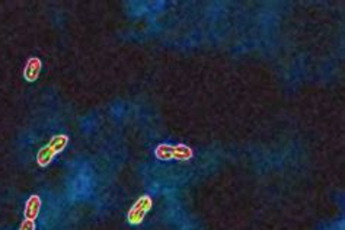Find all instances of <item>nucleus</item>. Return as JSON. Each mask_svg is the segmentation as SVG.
Wrapping results in <instances>:
<instances>
[{
  "label": "nucleus",
  "instance_id": "nucleus-6",
  "mask_svg": "<svg viewBox=\"0 0 345 230\" xmlns=\"http://www.w3.org/2000/svg\"><path fill=\"white\" fill-rule=\"evenodd\" d=\"M172 149L173 146L165 143V144H160V146L156 147L154 154H156V157H157L159 160H171V159H172Z\"/></svg>",
  "mask_w": 345,
  "mask_h": 230
},
{
  "label": "nucleus",
  "instance_id": "nucleus-1",
  "mask_svg": "<svg viewBox=\"0 0 345 230\" xmlns=\"http://www.w3.org/2000/svg\"><path fill=\"white\" fill-rule=\"evenodd\" d=\"M69 144V137L66 134L54 135L45 146H42L37 153V163L41 168H45L51 163V160L61 153Z\"/></svg>",
  "mask_w": 345,
  "mask_h": 230
},
{
  "label": "nucleus",
  "instance_id": "nucleus-2",
  "mask_svg": "<svg viewBox=\"0 0 345 230\" xmlns=\"http://www.w3.org/2000/svg\"><path fill=\"white\" fill-rule=\"evenodd\" d=\"M152 207H153V200H152L149 195L140 197L134 204H133V207L127 213V222H128L131 226L140 225V223L144 220L146 214L152 210Z\"/></svg>",
  "mask_w": 345,
  "mask_h": 230
},
{
  "label": "nucleus",
  "instance_id": "nucleus-3",
  "mask_svg": "<svg viewBox=\"0 0 345 230\" xmlns=\"http://www.w3.org/2000/svg\"><path fill=\"white\" fill-rule=\"evenodd\" d=\"M41 67H42V63L38 57L28 58V61L23 67V79L26 82H31V83L35 82L41 73Z\"/></svg>",
  "mask_w": 345,
  "mask_h": 230
},
{
  "label": "nucleus",
  "instance_id": "nucleus-4",
  "mask_svg": "<svg viewBox=\"0 0 345 230\" xmlns=\"http://www.w3.org/2000/svg\"><path fill=\"white\" fill-rule=\"evenodd\" d=\"M41 206H42V203H41V198H39L38 195H31V197L28 198L26 204H25L23 217H25L26 220H34V222H35V219L39 216Z\"/></svg>",
  "mask_w": 345,
  "mask_h": 230
},
{
  "label": "nucleus",
  "instance_id": "nucleus-7",
  "mask_svg": "<svg viewBox=\"0 0 345 230\" xmlns=\"http://www.w3.org/2000/svg\"><path fill=\"white\" fill-rule=\"evenodd\" d=\"M19 230H37V225H35L34 220H26V219H25V220L20 223Z\"/></svg>",
  "mask_w": 345,
  "mask_h": 230
},
{
  "label": "nucleus",
  "instance_id": "nucleus-5",
  "mask_svg": "<svg viewBox=\"0 0 345 230\" xmlns=\"http://www.w3.org/2000/svg\"><path fill=\"white\" fill-rule=\"evenodd\" d=\"M192 156H194V152H192L191 147H188L185 144H176V146H173L172 159H175V160L185 162V160L192 159Z\"/></svg>",
  "mask_w": 345,
  "mask_h": 230
}]
</instances>
